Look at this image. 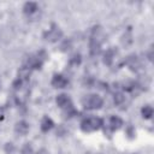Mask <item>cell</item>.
Listing matches in <instances>:
<instances>
[{"label":"cell","mask_w":154,"mask_h":154,"mask_svg":"<svg viewBox=\"0 0 154 154\" xmlns=\"http://www.w3.org/2000/svg\"><path fill=\"white\" fill-rule=\"evenodd\" d=\"M103 126V120L99 117H87L81 122V130L83 132H94Z\"/></svg>","instance_id":"1"},{"label":"cell","mask_w":154,"mask_h":154,"mask_svg":"<svg viewBox=\"0 0 154 154\" xmlns=\"http://www.w3.org/2000/svg\"><path fill=\"white\" fill-rule=\"evenodd\" d=\"M82 105L85 109H100L103 105V100L97 94H89L82 99Z\"/></svg>","instance_id":"2"},{"label":"cell","mask_w":154,"mask_h":154,"mask_svg":"<svg viewBox=\"0 0 154 154\" xmlns=\"http://www.w3.org/2000/svg\"><path fill=\"white\" fill-rule=\"evenodd\" d=\"M43 37L49 42H57L63 37V31L57 24H52V26L43 32Z\"/></svg>","instance_id":"3"},{"label":"cell","mask_w":154,"mask_h":154,"mask_svg":"<svg viewBox=\"0 0 154 154\" xmlns=\"http://www.w3.org/2000/svg\"><path fill=\"white\" fill-rule=\"evenodd\" d=\"M67 84H69V79H67L64 75H61V73H55V75L53 76V78H52V85H53L54 88L63 89V88H65Z\"/></svg>","instance_id":"4"},{"label":"cell","mask_w":154,"mask_h":154,"mask_svg":"<svg viewBox=\"0 0 154 154\" xmlns=\"http://www.w3.org/2000/svg\"><path fill=\"white\" fill-rule=\"evenodd\" d=\"M55 102L63 109H65V108H67V107H70L72 105V100H71L70 95H67V94H59V95H57Z\"/></svg>","instance_id":"5"},{"label":"cell","mask_w":154,"mask_h":154,"mask_svg":"<svg viewBox=\"0 0 154 154\" xmlns=\"http://www.w3.org/2000/svg\"><path fill=\"white\" fill-rule=\"evenodd\" d=\"M123 124H124V122H123L122 118H119L118 116H112L109 118V122H108L107 126L109 128L111 131H117V130H119L123 126Z\"/></svg>","instance_id":"6"},{"label":"cell","mask_w":154,"mask_h":154,"mask_svg":"<svg viewBox=\"0 0 154 154\" xmlns=\"http://www.w3.org/2000/svg\"><path fill=\"white\" fill-rule=\"evenodd\" d=\"M29 124L25 122V120H20V122H18V123H16V125H14V131H16V134H18V135H20V136H24V135H26L28 132H29Z\"/></svg>","instance_id":"7"},{"label":"cell","mask_w":154,"mask_h":154,"mask_svg":"<svg viewBox=\"0 0 154 154\" xmlns=\"http://www.w3.org/2000/svg\"><path fill=\"white\" fill-rule=\"evenodd\" d=\"M37 10H38V5H37V2H34V1H28V2H25L24 6H23V12H24L26 16L34 14Z\"/></svg>","instance_id":"8"},{"label":"cell","mask_w":154,"mask_h":154,"mask_svg":"<svg viewBox=\"0 0 154 154\" xmlns=\"http://www.w3.org/2000/svg\"><path fill=\"white\" fill-rule=\"evenodd\" d=\"M30 73H31V70L28 69L26 66H22L19 70H18V75H17V78L19 81H22L23 83H26L29 81V77H30Z\"/></svg>","instance_id":"9"},{"label":"cell","mask_w":154,"mask_h":154,"mask_svg":"<svg viewBox=\"0 0 154 154\" xmlns=\"http://www.w3.org/2000/svg\"><path fill=\"white\" fill-rule=\"evenodd\" d=\"M40 128H41V131H43V132H48L51 129L54 128V122H53L48 116H45V117L42 118V120H41V125H40Z\"/></svg>","instance_id":"10"},{"label":"cell","mask_w":154,"mask_h":154,"mask_svg":"<svg viewBox=\"0 0 154 154\" xmlns=\"http://www.w3.org/2000/svg\"><path fill=\"white\" fill-rule=\"evenodd\" d=\"M125 64L131 69V70H137L138 67H140V61H138V58L135 55V54H132V55H129L128 58H126V60H125Z\"/></svg>","instance_id":"11"},{"label":"cell","mask_w":154,"mask_h":154,"mask_svg":"<svg viewBox=\"0 0 154 154\" xmlns=\"http://www.w3.org/2000/svg\"><path fill=\"white\" fill-rule=\"evenodd\" d=\"M114 57H116V52H114V49H112V48H108L105 53H103V63L106 64V65H112V63H113V60H114Z\"/></svg>","instance_id":"12"},{"label":"cell","mask_w":154,"mask_h":154,"mask_svg":"<svg viewBox=\"0 0 154 154\" xmlns=\"http://www.w3.org/2000/svg\"><path fill=\"white\" fill-rule=\"evenodd\" d=\"M153 113H154V111H153V107L150 105H146L141 109V114L144 119H150L153 117Z\"/></svg>","instance_id":"13"},{"label":"cell","mask_w":154,"mask_h":154,"mask_svg":"<svg viewBox=\"0 0 154 154\" xmlns=\"http://www.w3.org/2000/svg\"><path fill=\"white\" fill-rule=\"evenodd\" d=\"M90 54L91 55H97L100 52H101V43L96 42V41H93L90 40Z\"/></svg>","instance_id":"14"},{"label":"cell","mask_w":154,"mask_h":154,"mask_svg":"<svg viewBox=\"0 0 154 154\" xmlns=\"http://www.w3.org/2000/svg\"><path fill=\"white\" fill-rule=\"evenodd\" d=\"M113 100H114V103H116L117 106H120V105H123L124 101H125V95H124L122 91H117V93L114 94Z\"/></svg>","instance_id":"15"},{"label":"cell","mask_w":154,"mask_h":154,"mask_svg":"<svg viewBox=\"0 0 154 154\" xmlns=\"http://www.w3.org/2000/svg\"><path fill=\"white\" fill-rule=\"evenodd\" d=\"M81 61H82V58H81V54H78V53L73 54V55L70 58V64H71V65L77 66V65L81 64Z\"/></svg>","instance_id":"16"},{"label":"cell","mask_w":154,"mask_h":154,"mask_svg":"<svg viewBox=\"0 0 154 154\" xmlns=\"http://www.w3.org/2000/svg\"><path fill=\"white\" fill-rule=\"evenodd\" d=\"M71 40H65L63 43H61V46H60V48H61V51L63 52H66V51H69L70 48H71Z\"/></svg>","instance_id":"17"},{"label":"cell","mask_w":154,"mask_h":154,"mask_svg":"<svg viewBox=\"0 0 154 154\" xmlns=\"http://www.w3.org/2000/svg\"><path fill=\"white\" fill-rule=\"evenodd\" d=\"M126 135H128L130 138L135 137V135H136V131H135V129H134L132 126H129V128H128V130H126Z\"/></svg>","instance_id":"18"},{"label":"cell","mask_w":154,"mask_h":154,"mask_svg":"<svg viewBox=\"0 0 154 154\" xmlns=\"http://www.w3.org/2000/svg\"><path fill=\"white\" fill-rule=\"evenodd\" d=\"M23 154H30L31 153V147L29 146V143H26L25 146H24V148H23V152H22Z\"/></svg>","instance_id":"19"},{"label":"cell","mask_w":154,"mask_h":154,"mask_svg":"<svg viewBox=\"0 0 154 154\" xmlns=\"http://www.w3.org/2000/svg\"><path fill=\"white\" fill-rule=\"evenodd\" d=\"M35 154H49V152L47 150V149H45V148H41L40 150H37Z\"/></svg>","instance_id":"20"}]
</instances>
